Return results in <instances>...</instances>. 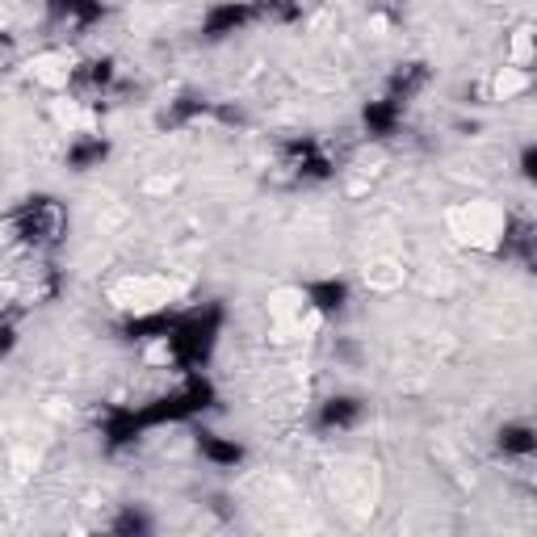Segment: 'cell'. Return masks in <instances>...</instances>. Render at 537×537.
Wrapping results in <instances>:
<instances>
[{
    "label": "cell",
    "mask_w": 537,
    "mask_h": 537,
    "mask_svg": "<svg viewBox=\"0 0 537 537\" xmlns=\"http://www.w3.org/2000/svg\"><path fill=\"white\" fill-rule=\"evenodd\" d=\"M449 227L462 244L470 248H487V252H504L512 219L496 206V202H462L454 214H449Z\"/></svg>",
    "instance_id": "6da1fadb"
},
{
    "label": "cell",
    "mask_w": 537,
    "mask_h": 537,
    "mask_svg": "<svg viewBox=\"0 0 537 537\" xmlns=\"http://www.w3.org/2000/svg\"><path fill=\"white\" fill-rule=\"evenodd\" d=\"M13 223H17V244L47 248L63 235V227H68V214H63V206L51 198H30L21 210H13Z\"/></svg>",
    "instance_id": "7a4b0ae2"
},
{
    "label": "cell",
    "mask_w": 537,
    "mask_h": 537,
    "mask_svg": "<svg viewBox=\"0 0 537 537\" xmlns=\"http://www.w3.org/2000/svg\"><path fill=\"white\" fill-rule=\"evenodd\" d=\"M173 298V286L160 282V277H131L122 290H118V303L135 315H152V311H164V303Z\"/></svg>",
    "instance_id": "3957f363"
},
{
    "label": "cell",
    "mask_w": 537,
    "mask_h": 537,
    "mask_svg": "<svg viewBox=\"0 0 537 537\" xmlns=\"http://www.w3.org/2000/svg\"><path fill=\"white\" fill-rule=\"evenodd\" d=\"M252 21V5H244V0H227V5H214L202 21V34L210 42H219V38H231L235 30H244Z\"/></svg>",
    "instance_id": "277c9868"
},
{
    "label": "cell",
    "mask_w": 537,
    "mask_h": 537,
    "mask_svg": "<svg viewBox=\"0 0 537 537\" xmlns=\"http://www.w3.org/2000/svg\"><path fill=\"white\" fill-rule=\"evenodd\" d=\"M303 298H307V307L324 319V315H336V311H345L349 303V286L345 282H336V277H324V282H307L303 286Z\"/></svg>",
    "instance_id": "5b68a950"
},
{
    "label": "cell",
    "mask_w": 537,
    "mask_h": 537,
    "mask_svg": "<svg viewBox=\"0 0 537 537\" xmlns=\"http://www.w3.org/2000/svg\"><path fill=\"white\" fill-rule=\"evenodd\" d=\"M361 399H353V395H332L324 407H319V428L324 433H345V428H353L357 420H361Z\"/></svg>",
    "instance_id": "8992f818"
},
{
    "label": "cell",
    "mask_w": 537,
    "mask_h": 537,
    "mask_svg": "<svg viewBox=\"0 0 537 537\" xmlns=\"http://www.w3.org/2000/svg\"><path fill=\"white\" fill-rule=\"evenodd\" d=\"M198 454L210 462V466H219V470H235L244 462V445H235L219 433H198Z\"/></svg>",
    "instance_id": "52a82bcc"
},
{
    "label": "cell",
    "mask_w": 537,
    "mask_h": 537,
    "mask_svg": "<svg viewBox=\"0 0 537 537\" xmlns=\"http://www.w3.org/2000/svg\"><path fill=\"white\" fill-rule=\"evenodd\" d=\"M105 156H110V143H105L101 135H76L68 143V164L76 168V173H89V168H97Z\"/></svg>",
    "instance_id": "ba28073f"
},
{
    "label": "cell",
    "mask_w": 537,
    "mask_h": 537,
    "mask_svg": "<svg viewBox=\"0 0 537 537\" xmlns=\"http://www.w3.org/2000/svg\"><path fill=\"white\" fill-rule=\"evenodd\" d=\"M252 21L294 26V21H303V5H298V0H252Z\"/></svg>",
    "instance_id": "9c48e42d"
},
{
    "label": "cell",
    "mask_w": 537,
    "mask_h": 537,
    "mask_svg": "<svg viewBox=\"0 0 537 537\" xmlns=\"http://www.w3.org/2000/svg\"><path fill=\"white\" fill-rule=\"evenodd\" d=\"M496 445H500V454L525 462V458H533V445H537V441H533V428L517 420V424H504V428H500V433H496Z\"/></svg>",
    "instance_id": "30bf717a"
},
{
    "label": "cell",
    "mask_w": 537,
    "mask_h": 537,
    "mask_svg": "<svg viewBox=\"0 0 537 537\" xmlns=\"http://www.w3.org/2000/svg\"><path fill=\"white\" fill-rule=\"evenodd\" d=\"M529 84H533L529 68H517V63H508V68L496 72V80H491V93H496V101H512V97H521Z\"/></svg>",
    "instance_id": "8fae6325"
},
{
    "label": "cell",
    "mask_w": 537,
    "mask_h": 537,
    "mask_svg": "<svg viewBox=\"0 0 537 537\" xmlns=\"http://www.w3.org/2000/svg\"><path fill=\"white\" fill-rule=\"evenodd\" d=\"M395 122H399V101L378 97V101L365 105V126H370V135H391Z\"/></svg>",
    "instance_id": "7c38bea8"
},
{
    "label": "cell",
    "mask_w": 537,
    "mask_h": 537,
    "mask_svg": "<svg viewBox=\"0 0 537 537\" xmlns=\"http://www.w3.org/2000/svg\"><path fill=\"white\" fill-rule=\"evenodd\" d=\"M110 529H114V533H152V521H147L139 508H126V512H122V517H118Z\"/></svg>",
    "instance_id": "4fadbf2b"
},
{
    "label": "cell",
    "mask_w": 537,
    "mask_h": 537,
    "mask_svg": "<svg viewBox=\"0 0 537 537\" xmlns=\"http://www.w3.org/2000/svg\"><path fill=\"white\" fill-rule=\"evenodd\" d=\"M533 164H537V152H533V147H525V156H521V177L525 181H533V173H537Z\"/></svg>",
    "instance_id": "5bb4252c"
},
{
    "label": "cell",
    "mask_w": 537,
    "mask_h": 537,
    "mask_svg": "<svg viewBox=\"0 0 537 537\" xmlns=\"http://www.w3.org/2000/svg\"><path fill=\"white\" fill-rule=\"evenodd\" d=\"M5 30H9V13H5V9H0V34H5Z\"/></svg>",
    "instance_id": "9a60e30c"
}]
</instances>
